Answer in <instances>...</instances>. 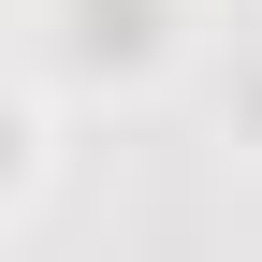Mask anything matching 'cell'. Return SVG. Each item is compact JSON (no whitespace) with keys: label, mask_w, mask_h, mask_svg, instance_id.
Wrapping results in <instances>:
<instances>
[{"label":"cell","mask_w":262,"mask_h":262,"mask_svg":"<svg viewBox=\"0 0 262 262\" xmlns=\"http://www.w3.org/2000/svg\"><path fill=\"white\" fill-rule=\"evenodd\" d=\"M73 15H88V29H73L88 58H146V15H160V0H73Z\"/></svg>","instance_id":"obj_1"}]
</instances>
